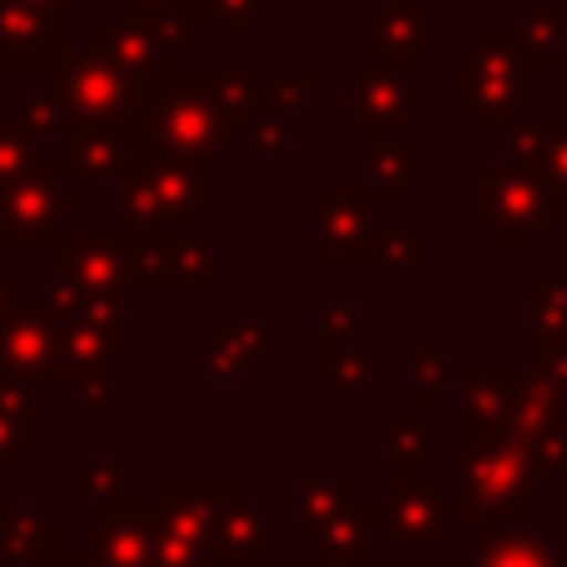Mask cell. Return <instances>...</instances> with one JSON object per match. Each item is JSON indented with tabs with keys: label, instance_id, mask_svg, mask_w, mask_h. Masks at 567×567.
Here are the masks:
<instances>
[{
	"label": "cell",
	"instance_id": "cell-1",
	"mask_svg": "<svg viewBox=\"0 0 567 567\" xmlns=\"http://www.w3.org/2000/svg\"><path fill=\"white\" fill-rule=\"evenodd\" d=\"M453 523H543L548 493L528 449L508 433H453Z\"/></svg>",
	"mask_w": 567,
	"mask_h": 567
},
{
	"label": "cell",
	"instance_id": "cell-2",
	"mask_svg": "<svg viewBox=\"0 0 567 567\" xmlns=\"http://www.w3.org/2000/svg\"><path fill=\"white\" fill-rule=\"evenodd\" d=\"M130 140H135L140 159H165V165H205V159H225L235 145L225 115L209 90V70H179L169 85L140 100L135 120H130Z\"/></svg>",
	"mask_w": 567,
	"mask_h": 567
},
{
	"label": "cell",
	"instance_id": "cell-3",
	"mask_svg": "<svg viewBox=\"0 0 567 567\" xmlns=\"http://www.w3.org/2000/svg\"><path fill=\"white\" fill-rule=\"evenodd\" d=\"M225 159L205 165H165V159H135L125 175L110 185L120 229L145 235V229H199L209 209L225 205Z\"/></svg>",
	"mask_w": 567,
	"mask_h": 567
},
{
	"label": "cell",
	"instance_id": "cell-4",
	"mask_svg": "<svg viewBox=\"0 0 567 567\" xmlns=\"http://www.w3.org/2000/svg\"><path fill=\"white\" fill-rule=\"evenodd\" d=\"M449 110L468 115L478 140H503L513 125L543 115V70L528 60L483 55L463 40L449 50Z\"/></svg>",
	"mask_w": 567,
	"mask_h": 567
},
{
	"label": "cell",
	"instance_id": "cell-5",
	"mask_svg": "<svg viewBox=\"0 0 567 567\" xmlns=\"http://www.w3.org/2000/svg\"><path fill=\"white\" fill-rule=\"evenodd\" d=\"M130 289L159 293V299H215L225 293L229 245L225 229L199 225V229H145L130 235Z\"/></svg>",
	"mask_w": 567,
	"mask_h": 567
},
{
	"label": "cell",
	"instance_id": "cell-6",
	"mask_svg": "<svg viewBox=\"0 0 567 567\" xmlns=\"http://www.w3.org/2000/svg\"><path fill=\"white\" fill-rule=\"evenodd\" d=\"M389 209L359 185V179H323L313 195L293 209V229L313 235V265L319 275H359L369 269L373 245L383 235Z\"/></svg>",
	"mask_w": 567,
	"mask_h": 567
},
{
	"label": "cell",
	"instance_id": "cell-7",
	"mask_svg": "<svg viewBox=\"0 0 567 567\" xmlns=\"http://www.w3.org/2000/svg\"><path fill=\"white\" fill-rule=\"evenodd\" d=\"M473 179H478V205H473V225L483 235H493L498 249H543L553 229L567 225V205L548 195L533 175L513 169L503 155L478 159L473 165Z\"/></svg>",
	"mask_w": 567,
	"mask_h": 567
},
{
	"label": "cell",
	"instance_id": "cell-8",
	"mask_svg": "<svg viewBox=\"0 0 567 567\" xmlns=\"http://www.w3.org/2000/svg\"><path fill=\"white\" fill-rule=\"evenodd\" d=\"M433 105V75L429 70H399V65H353L339 75V135L369 140L409 130Z\"/></svg>",
	"mask_w": 567,
	"mask_h": 567
},
{
	"label": "cell",
	"instance_id": "cell-9",
	"mask_svg": "<svg viewBox=\"0 0 567 567\" xmlns=\"http://www.w3.org/2000/svg\"><path fill=\"white\" fill-rule=\"evenodd\" d=\"M95 195L80 189V179L50 155L25 179L0 189V249H45L50 235H60L65 219Z\"/></svg>",
	"mask_w": 567,
	"mask_h": 567
},
{
	"label": "cell",
	"instance_id": "cell-10",
	"mask_svg": "<svg viewBox=\"0 0 567 567\" xmlns=\"http://www.w3.org/2000/svg\"><path fill=\"white\" fill-rule=\"evenodd\" d=\"M383 538L399 543L403 567H429L453 543V483L439 473L383 483L379 493Z\"/></svg>",
	"mask_w": 567,
	"mask_h": 567
},
{
	"label": "cell",
	"instance_id": "cell-11",
	"mask_svg": "<svg viewBox=\"0 0 567 567\" xmlns=\"http://www.w3.org/2000/svg\"><path fill=\"white\" fill-rule=\"evenodd\" d=\"M45 85L60 95V105L75 115L80 130H130L140 110V95L100 50L80 45L45 75Z\"/></svg>",
	"mask_w": 567,
	"mask_h": 567
},
{
	"label": "cell",
	"instance_id": "cell-12",
	"mask_svg": "<svg viewBox=\"0 0 567 567\" xmlns=\"http://www.w3.org/2000/svg\"><path fill=\"white\" fill-rule=\"evenodd\" d=\"M503 433L528 449L533 468L543 478H567V393H558L538 373H528L523 363H518L508 413H503Z\"/></svg>",
	"mask_w": 567,
	"mask_h": 567
},
{
	"label": "cell",
	"instance_id": "cell-13",
	"mask_svg": "<svg viewBox=\"0 0 567 567\" xmlns=\"http://www.w3.org/2000/svg\"><path fill=\"white\" fill-rule=\"evenodd\" d=\"M40 259H45V279L70 289H130L125 229H60L40 249Z\"/></svg>",
	"mask_w": 567,
	"mask_h": 567
},
{
	"label": "cell",
	"instance_id": "cell-14",
	"mask_svg": "<svg viewBox=\"0 0 567 567\" xmlns=\"http://www.w3.org/2000/svg\"><path fill=\"white\" fill-rule=\"evenodd\" d=\"M85 45L100 50V55H105L110 65H115L120 75L130 80V85H135L140 100L155 95L159 85H169V80L185 70V55H175L165 40H155L145 25L115 16V10H110V16H100V20H90Z\"/></svg>",
	"mask_w": 567,
	"mask_h": 567
},
{
	"label": "cell",
	"instance_id": "cell-15",
	"mask_svg": "<svg viewBox=\"0 0 567 567\" xmlns=\"http://www.w3.org/2000/svg\"><path fill=\"white\" fill-rule=\"evenodd\" d=\"M363 65L429 70L433 60V20L429 6H393V0H363L359 10Z\"/></svg>",
	"mask_w": 567,
	"mask_h": 567
},
{
	"label": "cell",
	"instance_id": "cell-16",
	"mask_svg": "<svg viewBox=\"0 0 567 567\" xmlns=\"http://www.w3.org/2000/svg\"><path fill=\"white\" fill-rule=\"evenodd\" d=\"M433 175V145L413 130L359 140V185L379 199L383 209H399L413 185H429Z\"/></svg>",
	"mask_w": 567,
	"mask_h": 567
},
{
	"label": "cell",
	"instance_id": "cell-17",
	"mask_svg": "<svg viewBox=\"0 0 567 567\" xmlns=\"http://www.w3.org/2000/svg\"><path fill=\"white\" fill-rule=\"evenodd\" d=\"M70 16H50L25 0H0V70L50 75L70 55Z\"/></svg>",
	"mask_w": 567,
	"mask_h": 567
},
{
	"label": "cell",
	"instance_id": "cell-18",
	"mask_svg": "<svg viewBox=\"0 0 567 567\" xmlns=\"http://www.w3.org/2000/svg\"><path fill=\"white\" fill-rule=\"evenodd\" d=\"M45 303L65 329L115 343L125 363L135 359V293L130 289H70V284L45 279Z\"/></svg>",
	"mask_w": 567,
	"mask_h": 567
},
{
	"label": "cell",
	"instance_id": "cell-19",
	"mask_svg": "<svg viewBox=\"0 0 567 567\" xmlns=\"http://www.w3.org/2000/svg\"><path fill=\"white\" fill-rule=\"evenodd\" d=\"M60 319L45 299H20L0 313V383H25L50 373Z\"/></svg>",
	"mask_w": 567,
	"mask_h": 567
},
{
	"label": "cell",
	"instance_id": "cell-20",
	"mask_svg": "<svg viewBox=\"0 0 567 567\" xmlns=\"http://www.w3.org/2000/svg\"><path fill=\"white\" fill-rule=\"evenodd\" d=\"M567 343V275H523L518 279V363L533 369Z\"/></svg>",
	"mask_w": 567,
	"mask_h": 567
},
{
	"label": "cell",
	"instance_id": "cell-21",
	"mask_svg": "<svg viewBox=\"0 0 567 567\" xmlns=\"http://www.w3.org/2000/svg\"><path fill=\"white\" fill-rule=\"evenodd\" d=\"M518 363H458L453 379V433H503Z\"/></svg>",
	"mask_w": 567,
	"mask_h": 567
},
{
	"label": "cell",
	"instance_id": "cell-22",
	"mask_svg": "<svg viewBox=\"0 0 567 567\" xmlns=\"http://www.w3.org/2000/svg\"><path fill=\"white\" fill-rule=\"evenodd\" d=\"M503 159L523 175H533L558 205H567V115H538L513 125L498 140Z\"/></svg>",
	"mask_w": 567,
	"mask_h": 567
},
{
	"label": "cell",
	"instance_id": "cell-23",
	"mask_svg": "<svg viewBox=\"0 0 567 567\" xmlns=\"http://www.w3.org/2000/svg\"><path fill=\"white\" fill-rule=\"evenodd\" d=\"M313 553H319V563H329V567H383V558H389V538H383L379 498L363 493L359 503L333 513V518L323 523V533L313 538Z\"/></svg>",
	"mask_w": 567,
	"mask_h": 567
},
{
	"label": "cell",
	"instance_id": "cell-24",
	"mask_svg": "<svg viewBox=\"0 0 567 567\" xmlns=\"http://www.w3.org/2000/svg\"><path fill=\"white\" fill-rule=\"evenodd\" d=\"M275 359V333L265 319H209L205 323V379L229 389L255 363Z\"/></svg>",
	"mask_w": 567,
	"mask_h": 567
},
{
	"label": "cell",
	"instance_id": "cell-25",
	"mask_svg": "<svg viewBox=\"0 0 567 567\" xmlns=\"http://www.w3.org/2000/svg\"><path fill=\"white\" fill-rule=\"evenodd\" d=\"M383 373H389V349L369 333L349 349H313V379L339 393L343 409H363V399L383 383Z\"/></svg>",
	"mask_w": 567,
	"mask_h": 567
},
{
	"label": "cell",
	"instance_id": "cell-26",
	"mask_svg": "<svg viewBox=\"0 0 567 567\" xmlns=\"http://www.w3.org/2000/svg\"><path fill=\"white\" fill-rule=\"evenodd\" d=\"M209 553H215L219 567H269L275 563V533H269V518L255 498H235L219 523L209 528Z\"/></svg>",
	"mask_w": 567,
	"mask_h": 567
},
{
	"label": "cell",
	"instance_id": "cell-27",
	"mask_svg": "<svg viewBox=\"0 0 567 567\" xmlns=\"http://www.w3.org/2000/svg\"><path fill=\"white\" fill-rule=\"evenodd\" d=\"M70 175L80 179V189H110L130 165H135V140L130 130H80L75 140L65 145V155H55Z\"/></svg>",
	"mask_w": 567,
	"mask_h": 567
},
{
	"label": "cell",
	"instance_id": "cell-28",
	"mask_svg": "<svg viewBox=\"0 0 567 567\" xmlns=\"http://www.w3.org/2000/svg\"><path fill=\"white\" fill-rule=\"evenodd\" d=\"M423 473H433V413L399 403L383 413V483Z\"/></svg>",
	"mask_w": 567,
	"mask_h": 567
},
{
	"label": "cell",
	"instance_id": "cell-29",
	"mask_svg": "<svg viewBox=\"0 0 567 567\" xmlns=\"http://www.w3.org/2000/svg\"><path fill=\"white\" fill-rule=\"evenodd\" d=\"M453 379H458V359L443 339H413L403 349V393L409 409L443 413L453 403Z\"/></svg>",
	"mask_w": 567,
	"mask_h": 567
},
{
	"label": "cell",
	"instance_id": "cell-30",
	"mask_svg": "<svg viewBox=\"0 0 567 567\" xmlns=\"http://www.w3.org/2000/svg\"><path fill=\"white\" fill-rule=\"evenodd\" d=\"M115 16L135 20L145 25L155 40H165L169 50H199L205 45V30H209V16L199 0H110Z\"/></svg>",
	"mask_w": 567,
	"mask_h": 567
},
{
	"label": "cell",
	"instance_id": "cell-31",
	"mask_svg": "<svg viewBox=\"0 0 567 567\" xmlns=\"http://www.w3.org/2000/svg\"><path fill=\"white\" fill-rule=\"evenodd\" d=\"M363 498V478L359 473H323V478H299L293 483V543L313 548V538L323 533V523L333 513H343L349 503Z\"/></svg>",
	"mask_w": 567,
	"mask_h": 567
},
{
	"label": "cell",
	"instance_id": "cell-32",
	"mask_svg": "<svg viewBox=\"0 0 567 567\" xmlns=\"http://www.w3.org/2000/svg\"><path fill=\"white\" fill-rule=\"evenodd\" d=\"M473 567H553L538 523H483L473 528Z\"/></svg>",
	"mask_w": 567,
	"mask_h": 567
},
{
	"label": "cell",
	"instance_id": "cell-33",
	"mask_svg": "<svg viewBox=\"0 0 567 567\" xmlns=\"http://www.w3.org/2000/svg\"><path fill=\"white\" fill-rule=\"evenodd\" d=\"M209 90H215V105L225 115L229 135L245 140L249 120L269 105L275 95V75L269 70H255V65H235V70H209Z\"/></svg>",
	"mask_w": 567,
	"mask_h": 567
},
{
	"label": "cell",
	"instance_id": "cell-34",
	"mask_svg": "<svg viewBox=\"0 0 567 567\" xmlns=\"http://www.w3.org/2000/svg\"><path fill=\"white\" fill-rule=\"evenodd\" d=\"M433 265V235L423 225H383L379 245H373L369 275H389V279H409V275H429Z\"/></svg>",
	"mask_w": 567,
	"mask_h": 567
},
{
	"label": "cell",
	"instance_id": "cell-35",
	"mask_svg": "<svg viewBox=\"0 0 567 567\" xmlns=\"http://www.w3.org/2000/svg\"><path fill=\"white\" fill-rule=\"evenodd\" d=\"M513 25H518L523 55H528L533 65L543 70V75L567 65V25H563V16L548 6V0H533V6H523L518 16H513Z\"/></svg>",
	"mask_w": 567,
	"mask_h": 567
},
{
	"label": "cell",
	"instance_id": "cell-36",
	"mask_svg": "<svg viewBox=\"0 0 567 567\" xmlns=\"http://www.w3.org/2000/svg\"><path fill=\"white\" fill-rule=\"evenodd\" d=\"M45 135L25 115H0V189L45 165Z\"/></svg>",
	"mask_w": 567,
	"mask_h": 567
},
{
	"label": "cell",
	"instance_id": "cell-37",
	"mask_svg": "<svg viewBox=\"0 0 567 567\" xmlns=\"http://www.w3.org/2000/svg\"><path fill=\"white\" fill-rule=\"evenodd\" d=\"M209 16V25L225 30L229 45H249V30L265 25L269 16H275V0H199Z\"/></svg>",
	"mask_w": 567,
	"mask_h": 567
},
{
	"label": "cell",
	"instance_id": "cell-38",
	"mask_svg": "<svg viewBox=\"0 0 567 567\" xmlns=\"http://www.w3.org/2000/svg\"><path fill=\"white\" fill-rule=\"evenodd\" d=\"M363 339V313L359 299H319V329H313V349H349Z\"/></svg>",
	"mask_w": 567,
	"mask_h": 567
},
{
	"label": "cell",
	"instance_id": "cell-39",
	"mask_svg": "<svg viewBox=\"0 0 567 567\" xmlns=\"http://www.w3.org/2000/svg\"><path fill=\"white\" fill-rule=\"evenodd\" d=\"M293 125H299V120H289L284 110L265 105L255 120H249V130H245V150H249V159H279V155H289V145H293Z\"/></svg>",
	"mask_w": 567,
	"mask_h": 567
},
{
	"label": "cell",
	"instance_id": "cell-40",
	"mask_svg": "<svg viewBox=\"0 0 567 567\" xmlns=\"http://www.w3.org/2000/svg\"><path fill=\"white\" fill-rule=\"evenodd\" d=\"M313 100H319V70H289V75H275V95H269V105L284 110L289 120L309 115Z\"/></svg>",
	"mask_w": 567,
	"mask_h": 567
},
{
	"label": "cell",
	"instance_id": "cell-41",
	"mask_svg": "<svg viewBox=\"0 0 567 567\" xmlns=\"http://www.w3.org/2000/svg\"><path fill=\"white\" fill-rule=\"evenodd\" d=\"M528 373H538V379H548L558 393H567V343H558V349H553L548 359H538V363H533Z\"/></svg>",
	"mask_w": 567,
	"mask_h": 567
},
{
	"label": "cell",
	"instance_id": "cell-42",
	"mask_svg": "<svg viewBox=\"0 0 567 567\" xmlns=\"http://www.w3.org/2000/svg\"><path fill=\"white\" fill-rule=\"evenodd\" d=\"M20 299H25V289H20V279L0 269V313H6L10 303H20Z\"/></svg>",
	"mask_w": 567,
	"mask_h": 567
},
{
	"label": "cell",
	"instance_id": "cell-43",
	"mask_svg": "<svg viewBox=\"0 0 567 567\" xmlns=\"http://www.w3.org/2000/svg\"><path fill=\"white\" fill-rule=\"evenodd\" d=\"M25 6H35V10H50V16H65V10H70V0H25Z\"/></svg>",
	"mask_w": 567,
	"mask_h": 567
},
{
	"label": "cell",
	"instance_id": "cell-44",
	"mask_svg": "<svg viewBox=\"0 0 567 567\" xmlns=\"http://www.w3.org/2000/svg\"><path fill=\"white\" fill-rule=\"evenodd\" d=\"M548 6L558 10V16H563V25H567V0H548Z\"/></svg>",
	"mask_w": 567,
	"mask_h": 567
},
{
	"label": "cell",
	"instance_id": "cell-45",
	"mask_svg": "<svg viewBox=\"0 0 567 567\" xmlns=\"http://www.w3.org/2000/svg\"><path fill=\"white\" fill-rule=\"evenodd\" d=\"M553 567H567V548H563V553H553Z\"/></svg>",
	"mask_w": 567,
	"mask_h": 567
},
{
	"label": "cell",
	"instance_id": "cell-46",
	"mask_svg": "<svg viewBox=\"0 0 567 567\" xmlns=\"http://www.w3.org/2000/svg\"><path fill=\"white\" fill-rule=\"evenodd\" d=\"M393 6H433V0H393Z\"/></svg>",
	"mask_w": 567,
	"mask_h": 567
},
{
	"label": "cell",
	"instance_id": "cell-47",
	"mask_svg": "<svg viewBox=\"0 0 567 567\" xmlns=\"http://www.w3.org/2000/svg\"><path fill=\"white\" fill-rule=\"evenodd\" d=\"M433 6H468V0H433Z\"/></svg>",
	"mask_w": 567,
	"mask_h": 567
},
{
	"label": "cell",
	"instance_id": "cell-48",
	"mask_svg": "<svg viewBox=\"0 0 567 567\" xmlns=\"http://www.w3.org/2000/svg\"><path fill=\"white\" fill-rule=\"evenodd\" d=\"M70 6H75V0H70ZM80 6H105V0H80Z\"/></svg>",
	"mask_w": 567,
	"mask_h": 567
},
{
	"label": "cell",
	"instance_id": "cell-49",
	"mask_svg": "<svg viewBox=\"0 0 567 567\" xmlns=\"http://www.w3.org/2000/svg\"><path fill=\"white\" fill-rule=\"evenodd\" d=\"M313 567H329V563H313Z\"/></svg>",
	"mask_w": 567,
	"mask_h": 567
}]
</instances>
